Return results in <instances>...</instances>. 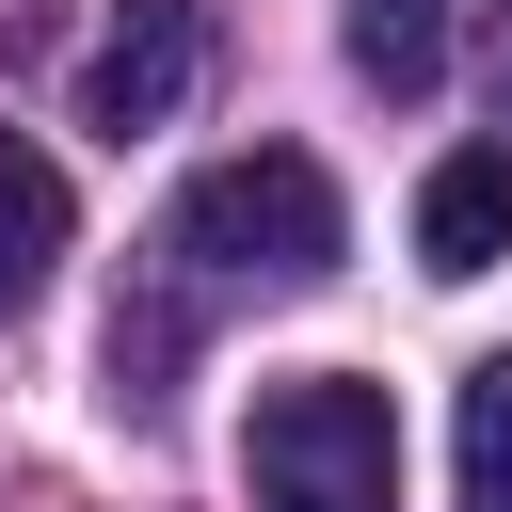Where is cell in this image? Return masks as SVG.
<instances>
[{
  "label": "cell",
  "instance_id": "3",
  "mask_svg": "<svg viewBox=\"0 0 512 512\" xmlns=\"http://www.w3.org/2000/svg\"><path fill=\"white\" fill-rule=\"evenodd\" d=\"M176 96H192V0H112L96 16V48H80V128H176Z\"/></svg>",
  "mask_w": 512,
  "mask_h": 512
},
{
  "label": "cell",
  "instance_id": "5",
  "mask_svg": "<svg viewBox=\"0 0 512 512\" xmlns=\"http://www.w3.org/2000/svg\"><path fill=\"white\" fill-rule=\"evenodd\" d=\"M48 256H64V176H48V160L0 128V320L48 288Z\"/></svg>",
  "mask_w": 512,
  "mask_h": 512
},
{
  "label": "cell",
  "instance_id": "6",
  "mask_svg": "<svg viewBox=\"0 0 512 512\" xmlns=\"http://www.w3.org/2000/svg\"><path fill=\"white\" fill-rule=\"evenodd\" d=\"M352 64H368L384 96H416V80L448 64V0H352Z\"/></svg>",
  "mask_w": 512,
  "mask_h": 512
},
{
  "label": "cell",
  "instance_id": "7",
  "mask_svg": "<svg viewBox=\"0 0 512 512\" xmlns=\"http://www.w3.org/2000/svg\"><path fill=\"white\" fill-rule=\"evenodd\" d=\"M464 512H512V352L464 368Z\"/></svg>",
  "mask_w": 512,
  "mask_h": 512
},
{
  "label": "cell",
  "instance_id": "4",
  "mask_svg": "<svg viewBox=\"0 0 512 512\" xmlns=\"http://www.w3.org/2000/svg\"><path fill=\"white\" fill-rule=\"evenodd\" d=\"M416 256H432V272H496V256H512V144L432 160V192H416Z\"/></svg>",
  "mask_w": 512,
  "mask_h": 512
},
{
  "label": "cell",
  "instance_id": "1",
  "mask_svg": "<svg viewBox=\"0 0 512 512\" xmlns=\"http://www.w3.org/2000/svg\"><path fill=\"white\" fill-rule=\"evenodd\" d=\"M336 240H352V208H336V176H320L304 144H240V160H208V176L176 192V224H160V256H176L192 304H224V288H320Z\"/></svg>",
  "mask_w": 512,
  "mask_h": 512
},
{
  "label": "cell",
  "instance_id": "2",
  "mask_svg": "<svg viewBox=\"0 0 512 512\" xmlns=\"http://www.w3.org/2000/svg\"><path fill=\"white\" fill-rule=\"evenodd\" d=\"M240 496L256 512H400V400L352 368H304L256 400L240 432Z\"/></svg>",
  "mask_w": 512,
  "mask_h": 512
}]
</instances>
